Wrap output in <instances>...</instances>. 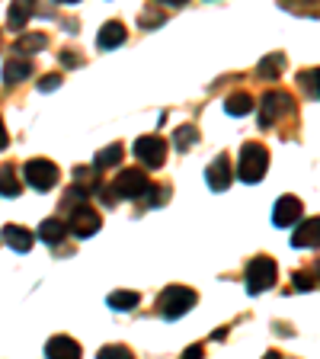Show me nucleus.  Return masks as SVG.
<instances>
[{
  "label": "nucleus",
  "instance_id": "nucleus-2",
  "mask_svg": "<svg viewBox=\"0 0 320 359\" xmlns=\"http://www.w3.org/2000/svg\"><path fill=\"white\" fill-rule=\"evenodd\" d=\"M195 302H199V295H195L193 289H186V285H170V289L160 292L157 308H160V314H164L167 321H176L189 308H195Z\"/></svg>",
  "mask_w": 320,
  "mask_h": 359
},
{
  "label": "nucleus",
  "instance_id": "nucleus-31",
  "mask_svg": "<svg viewBox=\"0 0 320 359\" xmlns=\"http://www.w3.org/2000/svg\"><path fill=\"white\" fill-rule=\"evenodd\" d=\"M10 144V135H7V126H4V119H0V151Z\"/></svg>",
  "mask_w": 320,
  "mask_h": 359
},
{
  "label": "nucleus",
  "instance_id": "nucleus-12",
  "mask_svg": "<svg viewBox=\"0 0 320 359\" xmlns=\"http://www.w3.org/2000/svg\"><path fill=\"white\" fill-rule=\"evenodd\" d=\"M4 241L13 247L16 254H26V250H32V244H36V234H32L29 228H20V224H7V228H4Z\"/></svg>",
  "mask_w": 320,
  "mask_h": 359
},
{
  "label": "nucleus",
  "instance_id": "nucleus-30",
  "mask_svg": "<svg viewBox=\"0 0 320 359\" xmlns=\"http://www.w3.org/2000/svg\"><path fill=\"white\" fill-rule=\"evenodd\" d=\"M61 65H67V67H74V65H81V55H71V52H61Z\"/></svg>",
  "mask_w": 320,
  "mask_h": 359
},
{
  "label": "nucleus",
  "instance_id": "nucleus-11",
  "mask_svg": "<svg viewBox=\"0 0 320 359\" xmlns=\"http://www.w3.org/2000/svg\"><path fill=\"white\" fill-rule=\"evenodd\" d=\"M291 247H298V250L320 247V218H305L301 228H295V234H291Z\"/></svg>",
  "mask_w": 320,
  "mask_h": 359
},
{
  "label": "nucleus",
  "instance_id": "nucleus-13",
  "mask_svg": "<svg viewBox=\"0 0 320 359\" xmlns=\"http://www.w3.org/2000/svg\"><path fill=\"white\" fill-rule=\"evenodd\" d=\"M36 0H13V4H10V13H7V26L13 32H20L22 26H26V22H29V16L36 13Z\"/></svg>",
  "mask_w": 320,
  "mask_h": 359
},
{
  "label": "nucleus",
  "instance_id": "nucleus-27",
  "mask_svg": "<svg viewBox=\"0 0 320 359\" xmlns=\"http://www.w3.org/2000/svg\"><path fill=\"white\" fill-rule=\"evenodd\" d=\"M314 276L311 273H298V276H295V289H301V292H307V289H314Z\"/></svg>",
  "mask_w": 320,
  "mask_h": 359
},
{
  "label": "nucleus",
  "instance_id": "nucleus-18",
  "mask_svg": "<svg viewBox=\"0 0 320 359\" xmlns=\"http://www.w3.org/2000/svg\"><path fill=\"white\" fill-rule=\"evenodd\" d=\"M20 189H22V183H20V177H16V167L13 164H4L0 167V196H20Z\"/></svg>",
  "mask_w": 320,
  "mask_h": 359
},
{
  "label": "nucleus",
  "instance_id": "nucleus-3",
  "mask_svg": "<svg viewBox=\"0 0 320 359\" xmlns=\"http://www.w3.org/2000/svg\"><path fill=\"white\" fill-rule=\"evenodd\" d=\"M276 276H279L276 260H269V257H253L250 266H246V292H250V295H260V292L272 289V285H276Z\"/></svg>",
  "mask_w": 320,
  "mask_h": 359
},
{
  "label": "nucleus",
  "instance_id": "nucleus-20",
  "mask_svg": "<svg viewBox=\"0 0 320 359\" xmlns=\"http://www.w3.org/2000/svg\"><path fill=\"white\" fill-rule=\"evenodd\" d=\"M45 45H48V36H42V32H32V36H20V42H16V52H20V55H36V52H42Z\"/></svg>",
  "mask_w": 320,
  "mask_h": 359
},
{
  "label": "nucleus",
  "instance_id": "nucleus-10",
  "mask_svg": "<svg viewBox=\"0 0 320 359\" xmlns=\"http://www.w3.org/2000/svg\"><path fill=\"white\" fill-rule=\"evenodd\" d=\"M205 177H209V189H215V193H224V189L231 187V164H228V157L218 154L215 161L209 164Z\"/></svg>",
  "mask_w": 320,
  "mask_h": 359
},
{
  "label": "nucleus",
  "instance_id": "nucleus-26",
  "mask_svg": "<svg viewBox=\"0 0 320 359\" xmlns=\"http://www.w3.org/2000/svg\"><path fill=\"white\" fill-rule=\"evenodd\" d=\"M167 199H170V189L167 187H148L144 189V202H148V205H164Z\"/></svg>",
  "mask_w": 320,
  "mask_h": 359
},
{
  "label": "nucleus",
  "instance_id": "nucleus-24",
  "mask_svg": "<svg viewBox=\"0 0 320 359\" xmlns=\"http://www.w3.org/2000/svg\"><path fill=\"white\" fill-rule=\"evenodd\" d=\"M199 142V132H195L193 126H183V128H176V135H173V144H176L179 151L183 148H189V144H195Z\"/></svg>",
  "mask_w": 320,
  "mask_h": 359
},
{
  "label": "nucleus",
  "instance_id": "nucleus-22",
  "mask_svg": "<svg viewBox=\"0 0 320 359\" xmlns=\"http://www.w3.org/2000/svg\"><path fill=\"white\" fill-rule=\"evenodd\" d=\"M138 305V292H112L109 295V308L116 311H132Z\"/></svg>",
  "mask_w": 320,
  "mask_h": 359
},
{
  "label": "nucleus",
  "instance_id": "nucleus-9",
  "mask_svg": "<svg viewBox=\"0 0 320 359\" xmlns=\"http://www.w3.org/2000/svg\"><path fill=\"white\" fill-rule=\"evenodd\" d=\"M301 218V199L298 196H282V199L276 202V209H272V224L276 228H288V224H295Z\"/></svg>",
  "mask_w": 320,
  "mask_h": 359
},
{
  "label": "nucleus",
  "instance_id": "nucleus-19",
  "mask_svg": "<svg viewBox=\"0 0 320 359\" xmlns=\"http://www.w3.org/2000/svg\"><path fill=\"white\" fill-rule=\"evenodd\" d=\"M224 109H228V116H246V112H253V97L250 93H231L224 100Z\"/></svg>",
  "mask_w": 320,
  "mask_h": 359
},
{
  "label": "nucleus",
  "instance_id": "nucleus-32",
  "mask_svg": "<svg viewBox=\"0 0 320 359\" xmlns=\"http://www.w3.org/2000/svg\"><path fill=\"white\" fill-rule=\"evenodd\" d=\"M154 4H164V7H183L186 0H154Z\"/></svg>",
  "mask_w": 320,
  "mask_h": 359
},
{
  "label": "nucleus",
  "instance_id": "nucleus-15",
  "mask_svg": "<svg viewBox=\"0 0 320 359\" xmlns=\"http://www.w3.org/2000/svg\"><path fill=\"white\" fill-rule=\"evenodd\" d=\"M125 26H122L119 20H112V22H106L103 29H99V36H97V45L103 48V52H109V48H116V45H122L125 42Z\"/></svg>",
  "mask_w": 320,
  "mask_h": 359
},
{
  "label": "nucleus",
  "instance_id": "nucleus-21",
  "mask_svg": "<svg viewBox=\"0 0 320 359\" xmlns=\"http://www.w3.org/2000/svg\"><path fill=\"white\" fill-rule=\"evenodd\" d=\"M122 161V144L116 142V144H109V148H103L97 154V161H93V164H97V170H106V167H116Z\"/></svg>",
  "mask_w": 320,
  "mask_h": 359
},
{
  "label": "nucleus",
  "instance_id": "nucleus-8",
  "mask_svg": "<svg viewBox=\"0 0 320 359\" xmlns=\"http://www.w3.org/2000/svg\"><path fill=\"white\" fill-rule=\"evenodd\" d=\"M295 109V100L288 93H266L263 97V116H260V128H272L279 116Z\"/></svg>",
  "mask_w": 320,
  "mask_h": 359
},
{
  "label": "nucleus",
  "instance_id": "nucleus-28",
  "mask_svg": "<svg viewBox=\"0 0 320 359\" xmlns=\"http://www.w3.org/2000/svg\"><path fill=\"white\" fill-rule=\"evenodd\" d=\"M99 356H122V359H128V356H132V350H128V346H103V350H99Z\"/></svg>",
  "mask_w": 320,
  "mask_h": 359
},
{
  "label": "nucleus",
  "instance_id": "nucleus-29",
  "mask_svg": "<svg viewBox=\"0 0 320 359\" xmlns=\"http://www.w3.org/2000/svg\"><path fill=\"white\" fill-rule=\"evenodd\" d=\"M61 83V74H48V77H42V81H39V90H42V93H48V90H55Z\"/></svg>",
  "mask_w": 320,
  "mask_h": 359
},
{
  "label": "nucleus",
  "instance_id": "nucleus-17",
  "mask_svg": "<svg viewBox=\"0 0 320 359\" xmlns=\"http://www.w3.org/2000/svg\"><path fill=\"white\" fill-rule=\"evenodd\" d=\"M32 74V65L26 58H13V61H7V67H4V83H20V81H26V77Z\"/></svg>",
  "mask_w": 320,
  "mask_h": 359
},
{
  "label": "nucleus",
  "instance_id": "nucleus-14",
  "mask_svg": "<svg viewBox=\"0 0 320 359\" xmlns=\"http://www.w3.org/2000/svg\"><path fill=\"white\" fill-rule=\"evenodd\" d=\"M45 356H71V359H77V356H83V350H81V344H77L74 337H52L48 344H45Z\"/></svg>",
  "mask_w": 320,
  "mask_h": 359
},
{
  "label": "nucleus",
  "instance_id": "nucleus-7",
  "mask_svg": "<svg viewBox=\"0 0 320 359\" xmlns=\"http://www.w3.org/2000/svg\"><path fill=\"white\" fill-rule=\"evenodd\" d=\"M67 231L74 238H90L99 231V212H93L90 205H74L71 218H67Z\"/></svg>",
  "mask_w": 320,
  "mask_h": 359
},
{
  "label": "nucleus",
  "instance_id": "nucleus-33",
  "mask_svg": "<svg viewBox=\"0 0 320 359\" xmlns=\"http://www.w3.org/2000/svg\"><path fill=\"white\" fill-rule=\"evenodd\" d=\"M58 4H77V0H58Z\"/></svg>",
  "mask_w": 320,
  "mask_h": 359
},
{
  "label": "nucleus",
  "instance_id": "nucleus-5",
  "mask_svg": "<svg viewBox=\"0 0 320 359\" xmlns=\"http://www.w3.org/2000/svg\"><path fill=\"white\" fill-rule=\"evenodd\" d=\"M22 177H26V183H29L32 189H39V193H48V189H55V183H58V167L52 164V161H45V157H32L29 164L22 167Z\"/></svg>",
  "mask_w": 320,
  "mask_h": 359
},
{
  "label": "nucleus",
  "instance_id": "nucleus-25",
  "mask_svg": "<svg viewBox=\"0 0 320 359\" xmlns=\"http://www.w3.org/2000/svg\"><path fill=\"white\" fill-rule=\"evenodd\" d=\"M301 83H305V90L311 93V97L320 100V67H314V71H305V74H301Z\"/></svg>",
  "mask_w": 320,
  "mask_h": 359
},
{
  "label": "nucleus",
  "instance_id": "nucleus-1",
  "mask_svg": "<svg viewBox=\"0 0 320 359\" xmlns=\"http://www.w3.org/2000/svg\"><path fill=\"white\" fill-rule=\"evenodd\" d=\"M269 167V151L263 148V144L256 142H246L244 148H240V161H237V177L244 180V183H260L263 173H266Z\"/></svg>",
  "mask_w": 320,
  "mask_h": 359
},
{
  "label": "nucleus",
  "instance_id": "nucleus-23",
  "mask_svg": "<svg viewBox=\"0 0 320 359\" xmlns=\"http://www.w3.org/2000/svg\"><path fill=\"white\" fill-rule=\"evenodd\" d=\"M282 65H285V58H282V55H272V58H263V65H260V77H269V81H276V77H279V71H282Z\"/></svg>",
  "mask_w": 320,
  "mask_h": 359
},
{
  "label": "nucleus",
  "instance_id": "nucleus-16",
  "mask_svg": "<svg viewBox=\"0 0 320 359\" xmlns=\"http://www.w3.org/2000/svg\"><path fill=\"white\" fill-rule=\"evenodd\" d=\"M64 234H67V224L61 222V218H45L42 224H39V238L45 241V244H61L64 241Z\"/></svg>",
  "mask_w": 320,
  "mask_h": 359
},
{
  "label": "nucleus",
  "instance_id": "nucleus-6",
  "mask_svg": "<svg viewBox=\"0 0 320 359\" xmlns=\"http://www.w3.org/2000/svg\"><path fill=\"white\" fill-rule=\"evenodd\" d=\"M134 157H138L144 167L157 170V167H164V161H167V142L160 135H141V138L134 142Z\"/></svg>",
  "mask_w": 320,
  "mask_h": 359
},
{
  "label": "nucleus",
  "instance_id": "nucleus-4",
  "mask_svg": "<svg viewBox=\"0 0 320 359\" xmlns=\"http://www.w3.org/2000/svg\"><path fill=\"white\" fill-rule=\"evenodd\" d=\"M148 177H144L141 170H122L119 177H116V183L109 187V193H106V199H109V205H116L112 199H138V196H144V189H148Z\"/></svg>",
  "mask_w": 320,
  "mask_h": 359
}]
</instances>
